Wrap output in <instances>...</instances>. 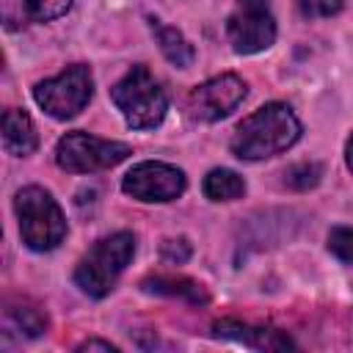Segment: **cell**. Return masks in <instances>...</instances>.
I'll return each mask as SVG.
<instances>
[{
  "label": "cell",
  "mask_w": 353,
  "mask_h": 353,
  "mask_svg": "<svg viewBox=\"0 0 353 353\" xmlns=\"http://www.w3.org/2000/svg\"><path fill=\"white\" fill-rule=\"evenodd\" d=\"M245 80L226 72V74H218V77H210L207 83L196 85L188 97V113L190 119L196 121H221L226 119L243 99H245Z\"/></svg>",
  "instance_id": "cell-9"
},
{
  "label": "cell",
  "mask_w": 353,
  "mask_h": 353,
  "mask_svg": "<svg viewBox=\"0 0 353 353\" xmlns=\"http://www.w3.org/2000/svg\"><path fill=\"white\" fill-rule=\"evenodd\" d=\"M91 94H94V77H91V69L85 63H72L61 74L41 80L33 88L36 105L47 116L61 119V121L74 119L88 105Z\"/></svg>",
  "instance_id": "cell-5"
},
{
  "label": "cell",
  "mask_w": 353,
  "mask_h": 353,
  "mask_svg": "<svg viewBox=\"0 0 353 353\" xmlns=\"http://www.w3.org/2000/svg\"><path fill=\"white\" fill-rule=\"evenodd\" d=\"M298 11L306 19H320V17H334L342 11V0H298Z\"/></svg>",
  "instance_id": "cell-19"
},
{
  "label": "cell",
  "mask_w": 353,
  "mask_h": 353,
  "mask_svg": "<svg viewBox=\"0 0 353 353\" xmlns=\"http://www.w3.org/2000/svg\"><path fill=\"white\" fill-rule=\"evenodd\" d=\"M141 290L152 292V295H163V298H179V301L193 303V306H201V303L210 301L207 290L199 281L188 279V276H163V273L146 276L141 281Z\"/></svg>",
  "instance_id": "cell-13"
},
{
  "label": "cell",
  "mask_w": 353,
  "mask_h": 353,
  "mask_svg": "<svg viewBox=\"0 0 353 353\" xmlns=\"http://www.w3.org/2000/svg\"><path fill=\"white\" fill-rule=\"evenodd\" d=\"M212 336L218 339H229V342H240L245 347H254V350H287V347H295L292 339L276 328H265V325H251V323H240V320H232V317H223V320H215L212 323Z\"/></svg>",
  "instance_id": "cell-10"
},
{
  "label": "cell",
  "mask_w": 353,
  "mask_h": 353,
  "mask_svg": "<svg viewBox=\"0 0 353 353\" xmlns=\"http://www.w3.org/2000/svg\"><path fill=\"white\" fill-rule=\"evenodd\" d=\"M130 154V143L105 141L88 132H66L55 146V163L69 174H94L102 168H113Z\"/></svg>",
  "instance_id": "cell-6"
},
{
  "label": "cell",
  "mask_w": 353,
  "mask_h": 353,
  "mask_svg": "<svg viewBox=\"0 0 353 353\" xmlns=\"http://www.w3.org/2000/svg\"><path fill=\"white\" fill-rule=\"evenodd\" d=\"M226 36L234 52L254 55L268 50L276 41V19L270 0H237V8L229 14Z\"/></svg>",
  "instance_id": "cell-7"
},
{
  "label": "cell",
  "mask_w": 353,
  "mask_h": 353,
  "mask_svg": "<svg viewBox=\"0 0 353 353\" xmlns=\"http://www.w3.org/2000/svg\"><path fill=\"white\" fill-rule=\"evenodd\" d=\"M152 33H154V39L160 44V52L165 55L168 63L179 66V69H188L193 63L196 52H193V47L188 44V39L176 28H171V25H165L160 19H152Z\"/></svg>",
  "instance_id": "cell-14"
},
{
  "label": "cell",
  "mask_w": 353,
  "mask_h": 353,
  "mask_svg": "<svg viewBox=\"0 0 353 353\" xmlns=\"http://www.w3.org/2000/svg\"><path fill=\"white\" fill-rule=\"evenodd\" d=\"M328 251L339 262L353 265V226H334L328 232Z\"/></svg>",
  "instance_id": "cell-18"
},
{
  "label": "cell",
  "mask_w": 353,
  "mask_h": 353,
  "mask_svg": "<svg viewBox=\"0 0 353 353\" xmlns=\"http://www.w3.org/2000/svg\"><path fill=\"white\" fill-rule=\"evenodd\" d=\"M320 176H323L320 163H306L303 160V163H295L284 171V185L292 188V190H309L320 182Z\"/></svg>",
  "instance_id": "cell-17"
},
{
  "label": "cell",
  "mask_w": 353,
  "mask_h": 353,
  "mask_svg": "<svg viewBox=\"0 0 353 353\" xmlns=\"http://www.w3.org/2000/svg\"><path fill=\"white\" fill-rule=\"evenodd\" d=\"M132 254H135V237L130 232H113L97 240L77 262L74 284L88 298H105L116 287L124 268L132 262Z\"/></svg>",
  "instance_id": "cell-2"
},
{
  "label": "cell",
  "mask_w": 353,
  "mask_h": 353,
  "mask_svg": "<svg viewBox=\"0 0 353 353\" xmlns=\"http://www.w3.org/2000/svg\"><path fill=\"white\" fill-rule=\"evenodd\" d=\"M72 0H0V19L8 30H19L33 22H50L63 17Z\"/></svg>",
  "instance_id": "cell-11"
},
{
  "label": "cell",
  "mask_w": 353,
  "mask_h": 353,
  "mask_svg": "<svg viewBox=\"0 0 353 353\" xmlns=\"http://www.w3.org/2000/svg\"><path fill=\"white\" fill-rule=\"evenodd\" d=\"M121 190L138 201H174L185 193V174L171 163L146 160L124 174Z\"/></svg>",
  "instance_id": "cell-8"
},
{
  "label": "cell",
  "mask_w": 353,
  "mask_h": 353,
  "mask_svg": "<svg viewBox=\"0 0 353 353\" xmlns=\"http://www.w3.org/2000/svg\"><path fill=\"white\" fill-rule=\"evenodd\" d=\"M298 138L301 121L292 108L284 102H268L237 124L229 146L240 160H265L287 152Z\"/></svg>",
  "instance_id": "cell-1"
},
{
  "label": "cell",
  "mask_w": 353,
  "mask_h": 353,
  "mask_svg": "<svg viewBox=\"0 0 353 353\" xmlns=\"http://www.w3.org/2000/svg\"><path fill=\"white\" fill-rule=\"evenodd\" d=\"M160 254H163V259L165 262H185L188 256H190V243L185 240V237H176V240H165L163 243V248H160Z\"/></svg>",
  "instance_id": "cell-20"
},
{
  "label": "cell",
  "mask_w": 353,
  "mask_h": 353,
  "mask_svg": "<svg viewBox=\"0 0 353 353\" xmlns=\"http://www.w3.org/2000/svg\"><path fill=\"white\" fill-rule=\"evenodd\" d=\"M110 99L132 130H154L168 110V97L146 66H132L113 88Z\"/></svg>",
  "instance_id": "cell-4"
},
{
  "label": "cell",
  "mask_w": 353,
  "mask_h": 353,
  "mask_svg": "<svg viewBox=\"0 0 353 353\" xmlns=\"http://www.w3.org/2000/svg\"><path fill=\"white\" fill-rule=\"evenodd\" d=\"M19 237L30 251H52L66 237V218L50 190L28 185L14 196Z\"/></svg>",
  "instance_id": "cell-3"
},
{
  "label": "cell",
  "mask_w": 353,
  "mask_h": 353,
  "mask_svg": "<svg viewBox=\"0 0 353 353\" xmlns=\"http://www.w3.org/2000/svg\"><path fill=\"white\" fill-rule=\"evenodd\" d=\"M3 146L14 157H28L30 152H36L39 135L30 116L22 108H8L3 113Z\"/></svg>",
  "instance_id": "cell-12"
},
{
  "label": "cell",
  "mask_w": 353,
  "mask_h": 353,
  "mask_svg": "<svg viewBox=\"0 0 353 353\" xmlns=\"http://www.w3.org/2000/svg\"><path fill=\"white\" fill-rule=\"evenodd\" d=\"M345 160H347V168L353 171V135H350V141H347V146H345Z\"/></svg>",
  "instance_id": "cell-22"
},
{
  "label": "cell",
  "mask_w": 353,
  "mask_h": 353,
  "mask_svg": "<svg viewBox=\"0 0 353 353\" xmlns=\"http://www.w3.org/2000/svg\"><path fill=\"white\" fill-rule=\"evenodd\" d=\"M6 317L25 334V336H39L44 328H47V317L36 309V306H30V303H25V301H19V303H8L6 306Z\"/></svg>",
  "instance_id": "cell-16"
},
{
  "label": "cell",
  "mask_w": 353,
  "mask_h": 353,
  "mask_svg": "<svg viewBox=\"0 0 353 353\" xmlns=\"http://www.w3.org/2000/svg\"><path fill=\"white\" fill-rule=\"evenodd\" d=\"M201 190L210 201H234V199H243L245 193V182L240 174L229 171V168H212L204 182H201Z\"/></svg>",
  "instance_id": "cell-15"
},
{
  "label": "cell",
  "mask_w": 353,
  "mask_h": 353,
  "mask_svg": "<svg viewBox=\"0 0 353 353\" xmlns=\"http://www.w3.org/2000/svg\"><path fill=\"white\" fill-rule=\"evenodd\" d=\"M77 350H80V353H83V350H105V353H116L119 347L110 345V342H102V339H85V342L77 345Z\"/></svg>",
  "instance_id": "cell-21"
}]
</instances>
